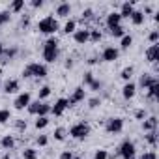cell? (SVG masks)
I'll return each mask as SVG.
<instances>
[{
	"mask_svg": "<svg viewBox=\"0 0 159 159\" xmlns=\"http://www.w3.org/2000/svg\"><path fill=\"white\" fill-rule=\"evenodd\" d=\"M157 129V118L155 116H148L146 120H142V131L148 133V131H155Z\"/></svg>",
	"mask_w": 159,
	"mask_h": 159,
	"instance_id": "22",
	"label": "cell"
},
{
	"mask_svg": "<svg viewBox=\"0 0 159 159\" xmlns=\"http://www.w3.org/2000/svg\"><path fill=\"white\" fill-rule=\"evenodd\" d=\"M49 116H36V122H34V127L36 129H45L49 125Z\"/></svg>",
	"mask_w": 159,
	"mask_h": 159,
	"instance_id": "31",
	"label": "cell"
},
{
	"mask_svg": "<svg viewBox=\"0 0 159 159\" xmlns=\"http://www.w3.org/2000/svg\"><path fill=\"white\" fill-rule=\"evenodd\" d=\"M109 32H111V36H112V38H124V36H125V28H124L122 25H120V26L111 28Z\"/></svg>",
	"mask_w": 159,
	"mask_h": 159,
	"instance_id": "38",
	"label": "cell"
},
{
	"mask_svg": "<svg viewBox=\"0 0 159 159\" xmlns=\"http://www.w3.org/2000/svg\"><path fill=\"white\" fill-rule=\"evenodd\" d=\"M88 39H90V28H86V26L77 28L73 32V41L77 45H84V43H88Z\"/></svg>",
	"mask_w": 159,
	"mask_h": 159,
	"instance_id": "12",
	"label": "cell"
},
{
	"mask_svg": "<svg viewBox=\"0 0 159 159\" xmlns=\"http://www.w3.org/2000/svg\"><path fill=\"white\" fill-rule=\"evenodd\" d=\"M129 19H131V23H133L135 26H140V25H144V19H146V15H144L142 11L135 10V11H133V15H131Z\"/></svg>",
	"mask_w": 159,
	"mask_h": 159,
	"instance_id": "24",
	"label": "cell"
},
{
	"mask_svg": "<svg viewBox=\"0 0 159 159\" xmlns=\"http://www.w3.org/2000/svg\"><path fill=\"white\" fill-rule=\"evenodd\" d=\"M21 157L23 159H38V150L32 148V146H26V148H23Z\"/></svg>",
	"mask_w": 159,
	"mask_h": 159,
	"instance_id": "27",
	"label": "cell"
},
{
	"mask_svg": "<svg viewBox=\"0 0 159 159\" xmlns=\"http://www.w3.org/2000/svg\"><path fill=\"white\" fill-rule=\"evenodd\" d=\"M23 79H45L47 75H49V71H47V66L45 64H39V62H30V64H26L25 67H23Z\"/></svg>",
	"mask_w": 159,
	"mask_h": 159,
	"instance_id": "2",
	"label": "cell"
},
{
	"mask_svg": "<svg viewBox=\"0 0 159 159\" xmlns=\"http://www.w3.org/2000/svg\"><path fill=\"white\" fill-rule=\"evenodd\" d=\"M21 90V83L17 79H8L4 83V94H19Z\"/></svg>",
	"mask_w": 159,
	"mask_h": 159,
	"instance_id": "16",
	"label": "cell"
},
{
	"mask_svg": "<svg viewBox=\"0 0 159 159\" xmlns=\"http://www.w3.org/2000/svg\"><path fill=\"white\" fill-rule=\"evenodd\" d=\"M0 81H2V69H0Z\"/></svg>",
	"mask_w": 159,
	"mask_h": 159,
	"instance_id": "56",
	"label": "cell"
},
{
	"mask_svg": "<svg viewBox=\"0 0 159 159\" xmlns=\"http://www.w3.org/2000/svg\"><path fill=\"white\" fill-rule=\"evenodd\" d=\"M105 131L109 135H118L124 131V118L120 116H111L105 120Z\"/></svg>",
	"mask_w": 159,
	"mask_h": 159,
	"instance_id": "6",
	"label": "cell"
},
{
	"mask_svg": "<svg viewBox=\"0 0 159 159\" xmlns=\"http://www.w3.org/2000/svg\"><path fill=\"white\" fill-rule=\"evenodd\" d=\"M23 8H25V0H13L10 4V8H8V11L10 13H21Z\"/></svg>",
	"mask_w": 159,
	"mask_h": 159,
	"instance_id": "29",
	"label": "cell"
},
{
	"mask_svg": "<svg viewBox=\"0 0 159 159\" xmlns=\"http://www.w3.org/2000/svg\"><path fill=\"white\" fill-rule=\"evenodd\" d=\"M58 45H60V41H58L56 36H49V39L43 43L41 56H43V60H45L47 64H54V62L58 60V54H60Z\"/></svg>",
	"mask_w": 159,
	"mask_h": 159,
	"instance_id": "1",
	"label": "cell"
},
{
	"mask_svg": "<svg viewBox=\"0 0 159 159\" xmlns=\"http://www.w3.org/2000/svg\"><path fill=\"white\" fill-rule=\"evenodd\" d=\"M58 30H60V25H58V21H56L52 15H47V17L39 19V23H38V32H39V34L54 36Z\"/></svg>",
	"mask_w": 159,
	"mask_h": 159,
	"instance_id": "4",
	"label": "cell"
},
{
	"mask_svg": "<svg viewBox=\"0 0 159 159\" xmlns=\"http://www.w3.org/2000/svg\"><path fill=\"white\" fill-rule=\"evenodd\" d=\"M2 54H4V43L0 41V58H2Z\"/></svg>",
	"mask_w": 159,
	"mask_h": 159,
	"instance_id": "54",
	"label": "cell"
},
{
	"mask_svg": "<svg viewBox=\"0 0 159 159\" xmlns=\"http://www.w3.org/2000/svg\"><path fill=\"white\" fill-rule=\"evenodd\" d=\"M148 39H150V43L153 45V43H157L159 41V32L157 30H152L150 34H148Z\"/></svg>",
	"mask_w": 159,
	"mask_h": 159,
	"instance_id": "46",
	"label": "cell"
},
{
	"mask_svg": "<svg viewBox=\"0 0 159 159\" xmlns=\"http://www.w3.org/2000/svg\"><path fill=\"white\" fill-rule=\"evenodd\" d=\"M148 92H146V98L150 99V101H155L157 99V94H159V81L157 83H153L150 88H146Z\"/></svg>",
	"mask_w": 159,
	"mask_h": 159,
	"instance_id": "25",
	"label": "cell"
},
{
	"mask_svg": "<svg viewBox=\"0 0 159 159\" xmlns=\"http://www.w3.org/2000/svg\"><path fill=\"white\" fill-rule=\"evenodd\" d=\"M133 73H135V67L133 66H125L120 71V79H122V81H125V83H129L131 79H133Z\"/></svg>",
	"mask_w": 159,
	"mask_h": 159,
	"instance_id": "23",
	"label": "cell"
},
{
	"mask_svg": "<svg viewBox=\"0 0 159 159\" xmlns=\"http://www.w3.org/2000/svg\"><path fill=\"white\" fill-rule=\"evenodd\" d=\"M131 45H133V36H131V34H125V36L122 38V41H120V49H122V51H127Z\"/></svg>",
	"mask_w": 159,
	"mask_h": 159,
	"instance_id": "34",
	"label": "cell"
},
{
	"mask_svg": "<svg viewBox=\"0 0 159 159\" xmlns=\"http://www.w3.org/2000/svg\"><path fill=\"white\" fill-rule=\"evenodd\" d=\"M133 11H135V6H133V2H124L122 6H120V17L122 19H129L131 15H133Z\"/></svg>",
	"mask_w": 159,
	"mask_h": 159,
	"instance_id": "20",
	"label": "cell"
},
{
	"mask_svg": "<svg viewBox=\"0 0 159 159\" xmlns=\"http://www.w3.org/2000/svg\"><path fill=\"white\" fill-rule=\"evenodd\" d=\"M135 96H137V83H133V81L125 83V84L122 86V98H124L125 101H129V99H133Z\"/></svg>",
	"mask_w": 159,
	"mask_h": 159,
	"instance_id": "13",
	"label": "cell"
},
{
	"mask_svg": "<svg viewBox=\"0 0 159 159\" xmlns=\"http://www.w3.org/2000/svg\"><path fill=\"white\" fill-rule=\"evenodd\" d=\"M28 25H30V19H28V15H23V19H21V26H25V28H26Z\"/></svg>",
	"mask_w": 159,
	"mask_h": 159,
	"instance_id": "51",
	"label": "cell"
},
{
	"mask_svg": "<svg viewBox=\"0 0 159 159\" xmlns=\"http://www.w3.org/2000/svg\"><path fill=\"white\" fill-rule=\"evenodd\" d=\"M26 111H28V114H32V116H49L51 114V105L49 103H45V101H30V105L26 107Z\"/></svg>",
	"mask_w": 159,
	"mask_h": 159,
	"instance_id": "5",
	"label": "cell"
},
{
	"mask_svg": "<svg viewBox=\"0 0 159 159\" xmlns=\"http://www.w3.org/2000/svg\"><path fill=\"white\" fill-rule=\"evenodd\" d=\"M15 144H17V140H15V137H13V135H4L2 139H0V148L6 150V152L13 150V148H15Z\"/></svg>",
	"mask_w": 159,
	"mask_h": 159,
	"instance_id": "18",
	"label": "cell"
},
{
	"mask_svg": "<svg viewBox=\"0 0 159 159\" xmlns=\"http://www.w3.org/2000/svg\"><path fill=\"white\" fill-rule=\"evenodd\" d=\"M99 105H101V98H90L88 99V107L90 109H98Z\"/></svg>",
	"mask_w": 159,
	"mask_h": 159,
	"instance_id": "45",
	"label": "cell"
},
{
	"mask_svg": "<svg viewBox=\"0 0 159 159\" xmlns=\"http://www.w3.org/2000/svg\"><path fill=\"white\" fill-rule=\"evenodd\" d=\"M30 6L38 10V8H41V6H43V0H32V2H30Z\"/></svg>",
	"mask_w": 159,
	"mask_h": 159,
	"instance_id": "50",
	"label": "cell"
},
{
	"mask_svg": "<svg viewBox=\"0 0 159 159\" xmlns=\"http://www.w3.org/2000/svg\"><path fill=\"white\" fill-rule=\"evenodd\" d=\"M11 120V111L10 109H0V124H8Z\"/></svg>",
	"mask_w": 159,
	"mask_h": 159,
	"instance_id": "37",
	"label": "cell"
},
{
	"mask_svg": "<svg viewBox=\"0 0 159 159\" xmlns=\"http://www.w3.org/2000/svg\"><path fill=\"white\" fill-rule=\"evenodd\" d=\"M17 52H19V49H17L15 45L4 47V54H2V58H0V62H2V64H8L10 60H13V58L17 56Z\"/></svg>",
	"mask_w": 159,
	"mask_h": 159,
	"instance_id": "19",
	"label": "cell"
},
{
	"mask_svg": "<svg viewBox=\"0 0 159 159\" xmlns=\"http://www.w3.org/2000/svg\"><path fill=\"white\" fill-rule=\"evenodd\" d=\"M30 101H32V94H30V92H19L17 98L13 99V107H15L17 111H25V109L30 105Z\"/></svg>",
	"mask_w": 159,
	"mask_h": 159,
	"instance_id": "8",
	"label": "cell"
},
{
	"mask_svg": "<svg viewBox=\"0 0 159 159\" xmlns=\"http://www.w3.org/2000/svg\"><path fill=\"white\" fill-rule=\"evenodd\" d=\"M36 144L41 146V148H45V146L49 144V137H47V135H38V137H36Z\"/></svg>",
	"mask_w": 159,
	"mask_h": 159,
	"instance_id": "40",
	"label": "cell"
},
{
	"mask_svg": "<svg viewBox=\"0 0 159 159\" xmlns=\"http://www.w3.org/2000/svg\"><path fill=\"white\" fill-rule=\"evenodd\" d=\"M92 83H94V73H92V71H86V73L83 75V84H84V86H90Z\"/></svg>",
	"mask_w": 159,
	"mask_h": 159,
	"instance_id": "39",
	"label": "cell"
},
{
	"mask_svg": "<svg viewBox=\"0 0 159 159\" xmlns=\"http://www.w3.org/2000/svg\"><path fill=\"white\" fill-rule=\"evenodd\" d=\"M144 140H146L152 148H155V146H157V140H159V137H157V129H155V131H148V133H144Z\"/></svg>",
	"mask_w": 159,
	"mask_h": 159,
	"instance_id": "26",
	"label": "cell"
},
{
	"mask_svg": "<svg viewBox=\"0 0 159 159\" xmlns=\"http://www.w3.org/2000/svg\"><path fill=\"white\" fill-rule=\"evenodd\" d=\"M66 137H67L66 127H54V131H52V139H54V140L64 142V140H66Z\"/></svg>",
	"mask_w": 159,
	"mask_h": 159,
	"instance_id": "28",
	"label": "cell"
},
{
	"mask_svg": "<svg viewBox=\"0 0 159 159\" xmlns=\"http://www.w3.org/2000/svg\"><path fill=\"white\" fill-rule=\"evenodd\" d=\"M86 99V90H84V86H77L75 90H73V94L67 98V105L69 107H75L77 103H83Z\"/></svg>",
	"mask_w": 159,
	"mask_h": 159,
	"instance_id": "9",
	"label": "cell"
},
{
	"mask_svg": "<svg viewBox=\"0 0 159 159\" xmlns=\"http://www.w3.org/2000/svg\"><path fill=\"white\" fill-rule=\"evenodd\" d=\"M153 83H157V79H155L153 75H150V73H142V75L139 77V84H137V88L146 90V88H150Z\"/></svg>",
	"mask_w": 159,
	"mask_h": 159,
	"instance_id": "14",
	"label": "cell"
},
{
	"mask_svg": "<svg viewBox=\"0 0 159 159\" xmlns=\"http://www.w3.org/2000/svg\"><path fill=\"white\" fill-rule=\"evenodd\" d=\"M94 15H96V13H94V10H92V8H86V10H84V11L81 13V21H83V23H88V21H94V19H96Z\"/></svg>",
	"mask_w": 159,
	"mask_h": 159,
	"instance_id": "36",
	"label": "cell"
},
{
	"mask_svg": "<svg viewBox=\"0 0 159 159\" xmlns=\"http://www.w3.org/2000/svg\"><path fill=\"white\" fill-rule=\"evenodd\" d=\"M88 88H90L92 92H99V90L103 88V83H101V81H98V79H94V83H92Z\"/></svg>",
	"mask_w": 159,
	"mask_h": 159,
	"instance_id": "44",
	"label": "cell"
},
{
	"mask_svg": "<svg viewBox=\"0 0 159 159\" xmlns=\"http://www.w3.org/2000/svg\"><path fill=\"white\" fill-rule=\"evenodd\" d=\"M90 133H92V127H90V124L84 122V120L75 122V124L69 127V131H67V135H69L71 139H75V140H84Z\"/></svg>",
	"mask_w": 159,
	"mask_h": 159,
	"instance_id": "3",
	"label": "cell"
},
{
	"mask_svg": "<svg viewBox=\"0 0 159 159\" xmlns=\"http://www.w3.org/2000/svg\"><path fill=\"white\" fill-rule=\"evenodd\" d=\"M103 39V32L99 30V28H90V39L88 41H92V43H99Z\"/></svg>",
	"mask_w": 159,
	"mask_h": 159,
	"instance_id": "30",
	"label": "cell"
},
{
	"mask_svg": "<svg viewBox=\"0 0 159 159\" xmlns=\"http://www.w3.org/2000/svg\"><path fill=\"white\" fill-rule=\"evenodd\" d=\"M64 66H66V69H71V67H73V58H67Z\"/></svg>",
	"mask_w": 159,
	"mask_h": 159,
	"instance_id": "53",
	"label": "cell"
},
{
	"mask_svg": "<svg viewBox=\"0 0 159 159\" xmlns=\"http://www.w3.org/2000/svg\"><path fill=\"white\" fill-rule=\"evenodd\" d=\"M148 118V112H146V109H137L135 111V120H146Z\"/></svg>",
	"mask_w": 159,
	"mask_h": 159,
	"instance_id": "41",
	"label": "cell"
},
{
	"mask_svg": "<svg viewBox=\"0 0 159 159\" xmlns=\"http://www.w3.org/2000/svg\"><path fill=\"white\" fill-rule=\"evenodd\" d=\"M146 60L150 64H155L159 60V43H153V45H150L146 49Z\"/></svg>",
	"mask_w": 159,
	"mask_h": 159,
	"instance_id": "17",
	"label": "cell"
},
{
	"mask_svg": "<svg viewBox=\"0 0 159 159\" xmlns=\"http://www.w3.org/2000/svg\"><path fill=\"white\" fill-rule=\"evenodd\" d=\"M73 159H83V157H79V155H73Z\"/></svg>",
	"mask_w": 159,
	"mask_h": 159,
	"instance_id": "55",
	"label": "cell"
},
{
	"mask_svg": "<svg viewBox=\"0 0 159 159\" xmlns=\"http://www.w3.org/2000/svg\"><path fill=\"white\" fill-rule=\"evenodd\" d=\"M105 25H107L109 30L114 28V26H120V25H122V17H120V13H118V11H111V13H107V17H105Z\"/></svg>",
	"mask_w": 159,
	"mask_h": 159,
	"instance_id": "15",
	"label": "cell"
},
{
	"mask_svg": "<svg viewBox=\"0 0 159 159\" xmlns=\"http://www.w3.org/2000/svg\"><path fill=\"white\" fill-rule=\"evenodd\" d=\"M73 155H75V153H73L71 150H64V152L60 153V159H73Z\"/></svg>",
	"mask_w": 159,
	"mask_h": 159,
	"instance_id": "48",
	"label": "cell"
},
{
	"mask_svg": "<svg viewBox=\"0 0 159 159\" xmlns=\"http://www.w3.org/2000/svg\"><path fill=\"white\" fill-rule=\"evenodd\" d=\"M49 96H51V86L49 84H45V86H41L38 90V101H45Z\"/></svg>",
	"mask_w": 159,
	"mask_h": 159,
	"instance_id": "32",
	"label": "cell"
},
{
	"mask_svg": "<svg viewBox=\"0 0 159 159\" xmlns=\"http://www.w3.org/2000/svg\"><path fill=\"white\" fill-rule=\"evenodd\" d=\"M140 159H157V153H155L153 150H150V152H144V153L140 155Z\"/></svg>",
	"mask_w": 159,
	"mask_h": 159,
	"instance_id": "47",
	"label": "cell"
},
{
	"mask_svg": "<svg viewBox=\"0 0 159 159\" xmlns=\"http://www.w3.org/2000/svg\"><path fill=\"white\" fill-rule=\"evenodd\" d=\"M10 19H11L10 11H0V26H2V25H8Z\"/></svg>",
	"mask_w": 159,
	"mask_h": 159,
	"instance_id": "43",
	"label": "cell"
},
{
	"mask_svg": "<svg viewBox=\"0 0 159 159\" xmlns=\"http://www.w3.org/2000/svg\"><path fill=\"white\" fill-rule=\"evenodd\" d=\"M77 30V21L75 19H67L64 25V34H73Z\"/></svg>",
	"mask_w": 159,
	"mask_h": 159,
	"instance_id": "33",
	"label": "cell"
},
{
	"mask_svg": "<svg viewBox=\"0 0 159 159\" xmlns=\"http://www.w3.org/2000/svg\"><path fill=\"white\" fill-rule=\"evenodd\" d=\"M2 159H17V153H15L13 150H10V152H6V153L2 155Z\"/></svg>",
	"mask_w": 159,
	"mask_h": 159,
	"instance_id": "49",
	"label": "cell"
},
{
	"mask_svg": "<svg viewBox=\"0 0 159 159\" xmlns=\"http://www.w3.org/2000/svg\"><path fill=\"white\" fill-rule=\"evenodd\" d=\"M67 109H69L67 99H66V98H58V99L54 101V105H51V114L56 116V118H60V116H64V112H66Z\"/></svg>",
	"mask_w": 159,
	"mask_h": 159,
	"instance_id": "10",
	"label": "cell"
},
{
	"mask_svg": "<svg viewBox=\"0 0 159 159\" xmlns=\"http://www.w3.org/2000/svg\"><path fill=\"white\" fill-rule=\"evenodd\" d=\"M118 155H120L122 159H135V155H137V146H135V142L129 140V139H125V140L118 146Z\"/></svg>",
	"mask_w": 159,
	"mask_h": 159,
	"instance_id": "7",
	"label": "cell"
},
{
	"mask_svg": "<svg viewBox=\"0 0 159 159\" xmlns=\"http://www.w3.org/2000/svg\"><path fill=\"white\" fill-rule=\"evenodd\" d=\"M13 127H15L19 133H25L26 127H28V124H26V120H23V118H15V120H13Z\"/></svg>",
	"mask_w": 159,
	"mask_h": 159,
	"instance_id": "35",
	"label": "cell"
},
{
	"mask_svg": "<svg viewBox=\"0 0 159 159\" xmlns=\"http://www.w3.org/2000/svg\"><path fill=\"white\" fill-rule=\"evenodd\" d=\"M98 62H99V58H98V56H90V58L86 60V64H90V66H94V64H98Z\"/></svg>",
	"mask_w": 159,
	"mask_h": 159,
	"instance_id": "52",
	"label": "cell"
},
{
	"mask_svg": "<svg viewBox=\"0 0 159 159\" xmlns=\"http://www.w3.org/2000/svg\"><path fill=\"white\" fill-rule=\"evenodd\" d=\"M69 13H71V4H69V2H60V4L56 6V15H58V17L66 19V17H69Z\"/></svg>",
	"mask_w": 159,
	"mask_h": 159,
	"instance_id": "21",
	"label": "cell"
},
{
	"mask_svg": "<svg viewBox=\"0 0 159 159\" xmlns=\"http://www.w3.org/2000/svg\"><path fill=\"white\" fill-rule=\"evenodd\" d=\"M94 159H109V152H107V150H103V148H99V150H96Z\"/></svg>",
	"mask_w": 159,
	"mask_h": 159,
	"instance_id": "42",
	"label": "cell"
},
{
	"mask_svg": "<svg viewBox=\"0 0 159 159\" xmlns=\"http://www.w3.org/2000/svg\"><path fill=\"white\" fill-rule=\"evenodd\" d=\"M118 58H120V49L114 47V45L105 47L103 52H101V60H103V62H116Z\"/></svg>",
	"mask_w": 159,
	"mask_h": 159,
	"instance_id": "11",
	"label": "cell"
}]
</instances>
